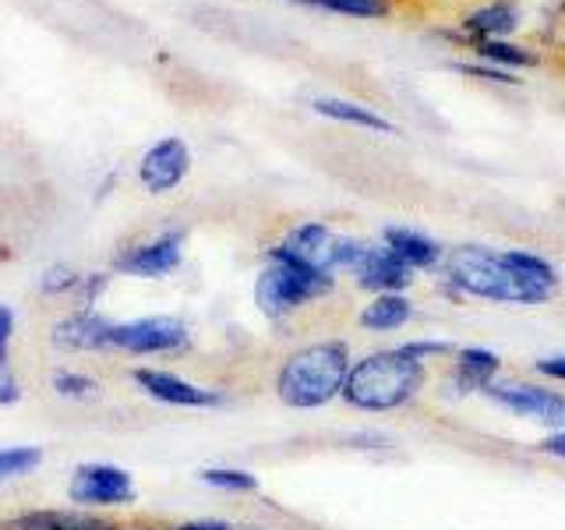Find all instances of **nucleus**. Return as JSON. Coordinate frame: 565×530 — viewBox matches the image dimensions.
I'll return each mask as SVG.
<instances>
[{"instance_id": "obj_1", "label": "nucleus", "mask_w": 565, "mask_h": 530, "mask_svg": "<svg viewBox=\"0 0 565 530\" xmlns=\"http://www.w3.org/2000/svg\"><path fill=\"white\" fill-rule=\"evenodd\" d=\"M446 283L467 297L499 300V305H544L555 294L541 283L526 279L516 265L505 258V252H491L481 244H459L441 258Z\"/></svg>"}, {"instance_id": "obj_2", "label": "nucleus", "mask_w": 565, "mask_h": 530, "mask_svg": "<svg viewBox=\"0 0 565 530\" xmlns=\"http://www.w3.org/2000/svg\"><path fill=\"white\" fill-rule=\"evenodd\" d=\"M350 347L343 340H322L294 350L276 375V396L294 411H318V406L343 396L350 375Z\"/></svg>"}, {"instance_id": "obj_3", "label": "nucleus", "mask_w": 565, "mask_h": 530, "mask_svg": "<svg viewBox=\"0 0 565 530\" xmlns=\"http://www.w3.org/2000/svg\"><path fill=\"white\" fill-rule=\"evenodd\" d=\"M424 364L414 361L403 347L375 350L350 364L343 400L367 414H385L411 403L424 389Z\"/></svg>"}, {"instance_id": "obj_4", "label": "nucleus", "mask_w": 565, "mask_h": 530, "mask_svg": "<svg viewBox=\"0 0 565 530\" xmlns=\"http://www.w3.org/2000/svg\"><path fill=\"white\" fill-rule=\"evenodd\" d=\"M332 276H318L305 265L269 252V265L255 279V305L265 318H287L297 308L311 305V300L326 297L332 290Z\"/></svg>"}, {"instance_id": "obj_5", "label": "nucleus", "mask_w": 565, "mask_h": 530, "mask_svg": "<svg viewBox=\"0 0 565 530\" xmlns=\"http://www.w3.org/2000/svg\"><path fill=\"white\" fill-rule=\"evenodd\" d=\"M340 269H350L358 287L375 294H403L414 279L411 265L399 262L385 244H367L353 237H340Z\"/></svg>"}, {"instance_id": "obj_6", "label": "nucleus", "mask_w": 565, "mask_h": 530, "mask_svg": "<svg viewBox=\"0 0 565 530\" xmlns=\"http://www.w3.org/2000/svg\"><path fill=\"white\" fill-rule=\"evenodd\" d=\"M110 347L124 353H181L191 347V329L173 315H149V318H131V322H114Z\"/></svg>"}, {"instance_id": "obj_7", "label": "nucleus", "mask_w": 565, "mask_h": 530, "mask_svg": "<svg viewBox=\"0 0 565 530\" xmlns=\"http://www.w3.org/2000/svg\"><path fill=\"white\" fill-rule=\"evenodd\" d=\"M67 499L82 509H106V506H131L138 499L135 477L114 464H82L71 474Z\"/></svg>"}, {"instance_id": "obj_8", "label": "nucleus", "mask_w": 565, "mask_h": 530, "mask_svg": "<svg viewBox=\"0 0 565 530\" xmlns=\"http://www.w3.org/2000/svg\"><path fill=\"white\" fill-rule=\"evenodd\" d=\"M484 396L505 406L516 417L544 424L547 432L565 428V393H555V389L530 385V382H491L484 389Z\"/></svg>"}, {"instance_id": "obj_9", "label": "nucleus", "mask_w": 565, "mask_h": 530, "mask_svg": "<svg viewBox=\"0 0 565 530\" xmlns=\"http://www.w3.org/2000/svg\"><path fill=\"white\" fill-rule=\"evenodd\" d=\"M276 255L290 258L305 269L318 273V276H332L340 273V237L332 234L326 223H300L294 226L287 237H282L279 247H273Z\"/></svg>"}, {"instance_id": "obj_10", "label": "nucleus", "mask_w": 565, "mask_h": 530, "mask_svg": "<svg viewBox=\"0 0 565 530\" xmlns=\"http://www.w3.org/2000/svg\"><path fill=\"white\" fill-rule=\"evenodd\" d=\"M135 385L152 400L167 406H184V411H212V406L226 403V396L216 393V389L194 385L181 375H173V371H159V368H135Z\"/></svg>"}, {"instance_id": "obj_11", "label": "nucleus", "mask_w": 565, "mask_h": 530, "mask_svg": "<svg viewBox=\"0 0 565 530\" xmlns=\"http://www.w3.org/2000/svg\"><path fill=\"white\" fill-rule=\"evenodd\" d=\"M181 258H184V234L170 230V234H159L146 244H135L131 252H124L117 258V269L135 279H159L173 273Z\"/></svg>"}, {"instance_id": "obj_12", "label": "nucleus", "mask_w": 565, "mask_h": 530, "mask_svg": "<svg viewBox=\"0 0 565 530\" xmlns=\"http://www.w3.org/2000/svg\"><path fill=\"white\" fill-rule=\"evenodd\" d=\"M188 170H191L188 141L163 138V141H156V146L146 156H141L138 177H141V184H146L152 194H167V191H173L177 184L184 181Z\"/></svg>"}, {"instance_id": "obj_13", "label": "nucleus", "mask_w": 565, "mask_h": 530, "mask_svg": "<svg viewBox=\"0 0 565 530\" xmlns=\"http://www.w3.org/2000/svg\"><path fill=\"white\" fill-rule=\"evenodd\" d=\"M110 336H114L110 318H103L93 308H82L75 315L61 318V322L53 326L50 340L57 350H106L110 347Z\"/></svg>"}, {"instance_id": "obj_14", "label": "nucleus", "mask_w": 565, "mask_h": 530, "mask_svg": "<svg viewBox=\"0 0 565 530\" xmlns=\"http://www.w3.org/2000/svg\"><path fill=\"white\" fill-rule=\"evenodd\" d=\"M502 371V358L488 347H463L456 350V361L449 371V385L456 389L459 396L467 393H484V389L499 379Z\"/></svg>"}, {"instance_id": "obj_15", "label": "nucleus", "mask_w": 565, "mask_h": 530, "mask_svg": "<svg viewBox=\"0 0 565 530\" xmlns=\"http://www.w3.org/2000/svg\"><path fill=\"white\" fill-rule=\"evenodd\" d=\"M0 530H124V527L78 509H32L4 520Z\"/></svg>"}, {"instance_id": "obj_16", "label": "nucleus", "mask_w": 565, "mask_h": 530, "mask_svg": "<svg viewBox=\"0 0 565 530\" xmlns=\"http://www.w3.org/2000/svg\"><path fill=\"white\" fill-rule=\"evenodd\" d=\"M382 244L393 252L399 262H406L411 269H431V265L441 262V247L438 241H431L428 234H420V230H411V226H385L382 234Z\"/></svg>"}, {"instance_id": "obj_17", "label": "nucleus", "mask_w": 565, "mask_h": 530, "mask_svg": "<svg viewBox=\"0 0 565 530\" xmlns=\"http://www.w3.org/2000/svg\"><path fill=\"white\" fill-rule=\"evenodd\" d=\"M414 318V305L403 294H375V300L361 311V329L367 332H393Z\"/></svg>"}, {"instance_id": "obj_18", "label": "nucleus", "mask_w": 565, "mask_h": 530, "mask_svg": "<svg viewBox=\"0 0 565 530\" xmlns=\"http://www.w3.org/2000/svg\"><path fill=\"white\" fill-rule=\"evenodd\" d=\"M318 114L322 117H332V120H340V124H353V128H364V131H382V135H396V128L388 124L382 114L375 110H367V106L361 103H350V99H332V96H322V99H315L311 103Z\"/></svg>"}, {"instance_id": "obj_19", "label": "nucleus", "mask_w": 565, "mask_h": 530, "mask_svg": "<svg viewBox=\"0 0 565 530\" xmlns=\"http://www.w3.org/2000/svg\"><path fill=\"white\" fill-rule=\"evenodd\" d=\"M520 25V14L512 4H488L481 11L467 14L463 29L473 35L477 43H488V40H505V35Z\"/></svg>"}, {"instance_id": "obj_20", "label": "nucleus", "mask_w": 565, "mask_h": 530, "mask_svg": "<svg viewBox=\"0 0 565 530\" xmlns=\"http://www.w3.org/2000/svg\"><path fill=\"white\" fill-rule=\"evenodd\" d=\"M202 485L209 488H220V491H258V477L252 470H241V467H205L202 474Z\"/></svg>"}, {"instance_id": "obj_21", "label": "nucleus", "mask_w": 565, "mask_h": 530, "mask_svg": "<svg viewBox=\"0 0 565 530\" xmlns=\"http://www.w3.org/2000/svg\"><path fill=\"white\" fill-rule=\"evenodd\" d=\"M477 53L488 61V64H505V67H534L537 64V53H530L523 46H512L505 40H488V43H477Z\"/></svg>"}, {"instance_id": "obj_22", "label": "nucleus", "mask_w": 565, "mask_h": 530, "mask_svg": "<svg viewBox=\"0 0 565 530\" xmlns=\"http://www.w3.org/2000/svg\"><path fill=\"white\" fill-rule=\"evenodd\" d=\"M50 385H53V393L64 396V400H93L99 393V382L96 379L82 375V371H67V368L53 371Z\"/></svg>"}, {"instance_id": "obj_23", "label": "nucleus", "mask_w": 565, "mask_h": 530, "mask_svg": "<svg viewBox=\"0 0 565 530\" xmlns=\"http://www.w3.org/2000/svg\"><path fill=\"white\" fill-rule=\"evenodd\" d=\"M43 464V449L40 446H11V449H0V481L8 477H22L29 470H35Z\"/></svg>"}, {"instance_id": "obj_24", "label": "nucleus", "mask_w": 565, "mask_h": 530, "mask_svg": "<svg viewBox=\"0 0 565 530\" xmlns=\"http://www.w3.org/2000/svg\"><path fill=\"white\" fill-rule=\"evenodd\" d=\"M315 8L347 14V18H385L388 0H315Z\"/></svg>"}, {"instance_id": "obj_25", "label": "nucleus", "mask_w": 565, "mask_h": 530, "mask_svg": "<svg viewBox=\"0 0 565 530\" xmlns=\"http://www.w3.org/2000/svg\"><path fill=\"white\" fill-rule=\"evenodd\" d=\"M82 287V276L71 269V265H50V269L40 276V290L46 297H64V294H75Z\"/></svg>"}, {"instance_id": "obj_26", "label": "nucleus", "mask_w": 565, "mask_h": 530, "mask_svg": "<svg viewBox=\"0 0 565 530\" xmlns=\"http://www.w3.org/2000/svg\"><path fill=\"white\" fill-rule=\"evenodd\" d=\"M11 340H14V311L0 305V375L11 371Z\"/></svg>"}, {"instance_id": "obj_27", "label": "nucleus", "mask_w": 565, "mask_h": 530, "mask_svg": "<svg viewBox=\"0 0 565 530\" xmlns=\"http://www.w3.org/2000/svg\"><path fill=\"white\" fill-rule=\"evenodd\" d=\"M403 350L411 353L414 361L428 364V358H446V353H452V343H446V340H414V343H403Z\"/></svg>"}, {"instance_id": "obj_28", "label": "nucleus", "mask_w": 565, "mask_h": 530, "mask_svg": "<svg viewBox=\"0 0 565 530\" xmlns=\"http://www.w3.org/2000/svg\"><path fill=\"white\" fill-rule=\"evenodd\" d=\"M463 75H473V78H484V82H499V85H516V78L505 75L502 67H481V64H459Z\"/></svg>"}, {"instance_id": "obj_29", "label": "nucleus", "mask_w": 565, "mask_h": 530, "mask_svg": "<svg viewBox=\"0 0 565 530\" xmlns=\"http://www.w3.org/2000/svg\"><path fill=\"white\" fill-rule=\"evenodd\" d=\"M22 400V382L14 379V371H4L0 375V406H14Z\"/></svg>"}, {"instance_id": "obj_30", "label": "nucleus", "mask_w": 565, "mask_h": 530, "mask_svg": "<svg viewBox=\"0 0 565 530\" xmlns=\"http://www.w3.org/2000/svg\"><path fill=\"white\" fill-rule=\"evenodd\" d=\"M350 449H385L388 446V435L382 432H358V435H350Z\"/></svg>"}, {"instance_id": "obj_31", "label": "nucleus", "mask_w": 565, "mask_h": 530, "mask_svg": "<svg viewBox=\"0 0 565 530\" xmlns=\"http://www.w3.org/2000/svg\"><path fill=\"white\" fill-rule=\"evenodd\" d=\"M544 379H555V382H565V353H552V358H541L534 364Z\"/></svg>"}, {"instance_id": "obj_32", "label": "nucleus", "mask_w": 565, "mask_h": 530, "mask_svg": "<svg viewBox=\"0 0 565 530\" xmlns=\"http://www.w3.org/2000/svg\"><path fill=\"white\" fill-rule=\"evenodd\" d=\"M537 449L547 453V456H555V459H562V464H565V428L547 432V435L541 438V446H537Z\"/></svg>"}, {"instance_id": "obj_33", "label": "nucleus", "mask_w": 565, "mask_h": 530, "mask_svg": "<svg viewBox=\"0 0 565 530\" xmlns=\"http://www.w3.org/2000/svg\"><path fill=\"white\" fill-rule=\"evenodd\" d=\"M170 530H234V527L223 523V520H188V523H177Z\"/></svg>"}, {"instance_id": "obj_34", "label": "nucleus", "mask_w": 565, "mask_h": 530, "mask_svg": "<svg viewBox=\"0 0 565 530\" xmlns=\"http://www.w3.org/2000/svg\"><path fill=\"white\" fill-rule=\"evenodd\" d=\"M300 4H311L315 8V0H300Z\"/></svg>"}]
</instances>
